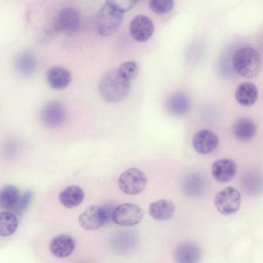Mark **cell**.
Returning a JSON list of instances; mask_svg holds the SVG:
<instances>
[{
  "mask_svg": "<svg viewBox=\"0 0 263 263\" xmlns=\"http://www.w3.org/2000/svg\"><path fill=\"white\" fill-rule=\"evenodd\" d=\"M18 221L16 216L11 212H0V236H8L16 230Z\"/></svg>",
  "mask_w": 263,
  "mask_h": 263,
  "instance_id": "7402d4cb",
  "label": "cell"
},
{
  "mask_svg": "<svg viewBox=\"0 0 263 263\" xmlns=\"http://www.w3.org/2000/svg\"><path fill=\"white\" fill-rule=\"evenodd\" d=\"M66 118V111L63 105L59 101H51L46 103L42 108L40 119L46 127L54 129L62 125Z\"/></svg>",
  "mask_w": 263,
  "mask_h": 263,
  "instance_id": "52a82bcc",
  "label": "cell"
},
{
  "mask_svg": "<svg viewBox=\"0 0 263 263\" xmlns=\"http://www.w3.org/2000/svg\"><path fill=\"white\" fill-rule=\"evenodd\" d=\"M201 256L200 248L195 244L185 242L178 245L174 251V257L178 262H196Z\"/></svg>",
  "mask_w": 263,
  "mask_h": 263,
  "instance_id": "e0dca14e",
  "label": "cell"
},
{
  "mask_svg": "<svg viewBox=\"0 0 263 263\" xmlns=\"http://www.w3.org/2000/svg\"><path fill=\"white\" fill-rule=\"evenodd\" d=\"M137 2V0H105L106 4L123 13L132 9Z\"/></svg>",
  "mask_w": 263,
  "mask_h": 263,
  "instance_id": "484cf974",
  "label": "cell"
},
{
  "mask_svg": "<svg viewBox=\"0 0 263 263\" xmlns=\"http://www.w3.org/2000/svg\"><path fill=\"white\" fill-rule=\"evenodd\" d=\"M33 195V193L31 190H27L25 192L21 200H18L17 203L15 206V211L17 213L20 214L25 210L29 204Z\"/></svg>",
  "mask_w": 263,
  "mask_h": 263,
  "instance_id": "4316f807",
  "label": "cell"
},
{
  "mask_svg": "<svg viewBox=\"0 0 263 263\" xmlns=\"http://www.w3.org/2000/svg\"><path fill=\"white\" fill-rule=\"evenodd\" d=\"M123 17V13L105 3L100 9L97 16L98 33L104 36L111 35L119 27Z\"/></svg>",
  "mask_w": 263,
  "mask_h": 263,
  "instance_id": "3957f363",
  "label": "cell"
},
{
  "mask_svg": "<svg viewBox=\"0 0 263 263\" xmlns=\"http://www.w3.org/2000/svg\"><path fill=\"white\" fill-rule=\"evenodd\" d=\"M149 5L153 12L158 15H162L173 9L174 0H150Z\"/></svg>",
  "mask_w": 263,
  "mask_h": 263,
  "instance_id": "d4e9b609",
  "label": "cell"
},
{
  "mask_svg": "<svg viewBox=\"0 0 263 263\" xmlns=\"http://www.w3.org/2000/svg\"><path fill=\"white\" fill-rule=\"evenodd\" d=\"M46 78L48 84L55 90L65 89L71 81L70 72L65 68L61 66H54L49 69Z\"/></svg>",
  "mask_w": 263,
  "mask_h": 263,
  "instance_id": "5bb4252c",
  "label": "cell"
},
{
  "mask_svg": "<svg viewBox=\"0 0 263 263\" xmlns=\"http://www.w3.org/2000/svg\"><path fill=\"white\" fill-rule=\"evenodd\" d=\"M84 193L79 186L72 185L66 187L60 193V203L67 208H73L80 205L83 201Z\"/></svg>",
  "mask_w": 263,
  "mask_h": 263,
  "instance_id": "d6986e66",
  "label": "cell"
},
{
  "mask_svg": "<svg viewBox=\"0 0 263 263\" xmlns=\"http://www.w3.org/2000/svg\"><path fill=\"white\" fill-rule=\"evenodd\" d=\"M147 184L145 174L140 170L131 168L124 171L118 179V185L124 193L136 195L142 192Z\"/></svg>",
  "mask_w": 263,
  "mask_h": 263,
  "instance_id": "5b68a950",
  "label": "cell"
},
{
  "mask_svg": "<svg viewBox=\"0 0 263 263\" xmlns=\"http://www.w3.org/2000/svg\"><path fill=\"white\" fill-rule=\"evenodd\" d=\"M107 221L104 208L91 206L86 209L79 217V222L85 230L92 231L99 229Z\"/></svg>",
  "mask_w": 263,
  "mask_h": 263,
  "instance_id": "ba28073f",
  "label": "cell"
},
{
  "mask_svg": "<svg viewBox=\"0 0 263 263\" xmlns=\"http://www.w3.org/2000/svg\"><path fill=\"white\" fill-rule=\"evenodd\" d=\"M144 216L143 210L133 203H123L114 209L112 219L122 226H135L141 222Z\"/></svg>",
  "mask_w": 263,
  "mask_h": 263,
  "instance_id": "8992f818",
  "label": "cell"
},
{
  "mask_svg": "<svg viewBox=\"0 0 263 263\" xmlns=\"http://www.w3.org/2000/svg\"><path fill=\"white\" fill-rule=\"evenodd\" d=\"M14 65L17 72L20 74L29 76L36 71L37 61L33 53L29 51H24L16 56Z\"/></svg>",
  "mask_w": 263,
  "mask_h": 263,
  "instance_id": "2e32d148",
  "label": "cell"
},
{
  "mask_svg": "<svg viewBox=\"0 0 263 263\" xmlns=\"http://www.w3.org/2000/svg\"><path fill=\"white\" fill-rule=\"evenodd\" d=\"M20 199L18 190L14 186L7 185L0 190V207L8 209L15 207Z\"/></svg>",
  "mask_w": 263,
  "mask_h": 263,
  "instance_id": "603a6c76",
  "label": "cell"
},
{
  "mask_svg": "<svg viewBox=\"0 0 263 263\" xmlns=\"http://www.w3.org/2000/svg\"><path fill=\"white\" fill-rule=\"evenodd\" d=\"M190 103L188 97L183 93L175 92L168 99L167 107L168 111L175 115L185 114L189 110Z\"/></svg>",
  "mask_w": 263,
  "mask_h": 263,
  "instance_id": "44dd1931",
  "label": "cell"
},
{
  "mask_svg": "<svg viewBox=\"0 0 263 263\" xmlns=\"http://www.w3.org/2000/svg\"><path fill=\"white\" fill-rule=\"evenodd\" d=\"M80 15L74 8L66 7L58 14L55 21V29L62 33L73 32L80 24Z\"/></svg>",
  "mask_w": 263,
  "mask_h": 263,
  "instance_id": "9c48e42d",
  "label": "cell"
},
{
  "mask_svg": "<svg viewBox=\"0 0 263 263\" xmlns=\"http://www.w3.org/2000/svg\"><path fill=\"white\" fill-rule=\"evenodd\" d=\"M129 29L130 34L135 40L138 42H144L153 35L154 26L148 17L139 14L131 21Z\"/></svg>",
  "mask_w": 263,
  "mask_h": 263,
  "instance_id": "30bf717a",
  "label": "cell"
},
{
  "mask_svg": "<svg viewBox=\"0 0 263 263\" xmlns=\"http://www.w3.org/2000/svg\"><path fill=\"white\" fill-rule=\"evenodd\" d=\"M237 170L236 163L230 159H221L215 161L211 172L216 180L221 183L231 181L235 175Z\"/></svg>",
  "mask_w": 263,
  "mask_h": 263,
  "instance_id": "7c38bea8",
  "label": "cell"
},
{
  "mask_svg": "<svg viewBox=\"0 0 263 263\" xmlns=\"http://www.w3.org/2000/svg\"><path fill=\"white\" fill-rule=\"evenodd\" d=\"M214 202L220 213L226 216L232 215L240 207L241 194L235 187H227L217 193Z\"/></svg>",
  "mask_w": 263,
  "mask_h": 263,
  "instance_id": "277c9868",
  "label": "cell"
},
{
  "mask_svg": "<svg viewBox=\"0 0 263 263\" xmlns=\"http://www.w3.org/2000/svg\"><path fill=\"white\" fill-rule=\"evenodd\" d=\"M256 127L254 122L249 118H243L237 120L233 126L236 138L241 141H248L255 135Z\"/></svg>",
  "mask_w": 263,
  "mask_h": 263,
  "instance_id": "ffe728a7",
  "label": "cell"
},
{
  "mask_svg": "<svg viewBox=\"0 0 263 263\" xmlns=\"http://www.w3.org/2000/svg\"><path fill=\"white\" fill-rule=\"evenodd\" d=\"M235 97L237 102L242 106H251L255 103L257 99V88L252 83H242L237 87Z\"/></svg>",
  "mask_w": 263,
  "mask_h": 263,
  "instance_id": "ac0fdd59",
  "label": "cell"
},
{
  "mask_svg": "<svg viewBox=\"0 0 263 263\" xmlns=\"http://www.w3.org/2000/svg\"><path fill=\"white\" fill-rule=\"evenodd\" d=\"M175 209V205L171 200L161 199L150 204L149 213L155 220L165 221L173 216Z\"/></svg>",
  "mask_w": 263,
  "mask_h": 263,
  "instance_id": "9a60e30c",
  "label": "cell"
},
{
  "mask_svg": "<svg viewBox=\"0 0 263 263\" xmlns=\"http://www.w3.org/2000/svg\"><path fill=\"white\" fill-rule=\"evenodd\" d=\"M232 63L235 71L246 78H256L261 70V57L257 50L250 47L237 49L233 56Z\"/></svg>",
  "mask_w": 263,
  "mask_h": 263,
  "instance_id": "7a4b0ae2",
  "label": "cell"
},
{
  "mask_svg": "<svg viewBox=\"0 0 263 263\" xmlns=\"http://www.w3.org/2000/svg\"><path fill=\"white\" fill-rule=\"evenodd\" d=\"M137 1H140V0H137Z\"/></svg>",
  "mask_w": 263,
  "mask_h": 263,
  "instance_id": "83f0119b",
  "label": "cell"
},
{
  "mask_svg": "<svg viewBox=\"0 0 263 263\" xmlns=\"http://www.w3.org/2000/svg\"><path fill=\"white\" fill-rule=\"evenodd\" d=\"M76 247V241L73 237L66 234H60L54 237L49 244V250L54 256L65 258L71 255Z\"/></svg>",
  "mask_w": 263,
  "mask_h": 263,
  "instance_id": "4fadbf2b",
  "label": "cell"
},
{
  "mask_svg": "<svg viewBox=\"0 0 263 263\" xmlns=\"http://www.w3.org/2000/svg\"><path fill=\"white\" fill-rule=\"evenodd\" d=\"M131 90L130 81L125 79L117 69L105 73L99 84V91L106 102L115 103L125 99Z\"/></svg>",
  "mask_w": 263,
  "mask_h": 263,
  "instance_id": "6da1fadb",
  "label": "cell"
},
{
  "mask_svg": "<svg viewBox=\"0 0 263 263\" xmlns=\"http://www.w3.org/2000/svg\"><path fill=\"white\" fill-rule=\"evenodd\" d=\"M117 70L121 76L130 81L137 76L139 67L135 61H127L122 63Z\"/></svg>",
  "mask_w": 263,
  "mask_h": 263,
  "instance_id": "cb8c5ba5",
  "label": "cell"
},
{
  "mask_svg": "<svg viewBox=\"0 0 263 263\" xmlns=\"http://www.w3.org/2000/svg\"><path fill=\"white\" fill-rule=\"evenodd\" d=\"M219 141V138L215 133L209 130L202 129L195 134L192 145L197 153L205 155L214 151L217 147Z\"/></svg>",
  "mask_w": 263,
  "mask_h": 263,
  "instance_id": "8fae6325",
  "label": "cell"
}]
</instances>
